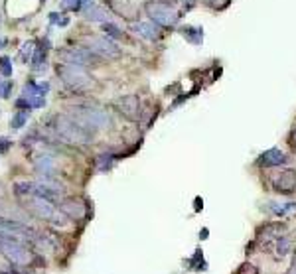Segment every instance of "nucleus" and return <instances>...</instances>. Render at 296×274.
Listing matches in <instances>:
<instances>
[{"label":"nucleus","instance_id":"obj_1","mask_svg":"<svg viewBox=\"0 0 296 274\" xmlns=\"http://www.w3.org/2000/svg\"><path fill=\"white\" fill-rule=\"evenodd\" d=\"M53 128L55 132L59 134L61 140L69 142V144H77V146H83V144H89L93 134L87 132L85 128H81L73 118L69 115H61V117H55L53 120Z\"/></svg>","mask_w":296,"mask_h":274},{"label":"nucleus","instance_id":"obj_11","mask_svg":"<svg viewBox=\"0 0 296 274\" xmlns=\"http://www.w3.org/2000/svg\"><path fill=\"white\" fill-rule=\"evenodd\" d=\"M275 190L279 194H293L296 190V172L287 170L281 174V178L275 182Z\"/></svg>","mask_w":296,"mask_h":274},{"label":"nucleus","instance_id":"obj_22","mask_svg":"<svg viewBox=\"0 0 296 274\" xmlns=\"http://www.w3.org/2000/svg\"><path fill=\"white\" fill-rule=\"evenodd\" d=\"M289 247H291V241H289L287 237H281V239H279V245H277V249H279V255H281V257H283V255H287Z\"/></svg>","mask_w":296,"mask_h":274},{"label":"nucleus","instance_id":"obj_13","mask_svg":"<svg viewBox=\"0 0 296 274\" xmlns=\"http://www.w3.org/2000/svg\"><path fill=\"white\" fill-rule=\"evenodd\" d=\"M59 207H61V211H63L67 217H71V219H81L85 215V205L79 199H75V197L63 199Z\"/></svg>","mask_w":296,"mask_h":274},{"label":"nucleus","instance_id":"obj_15","mask_svg":"<svg viewBox=\"0 0 296 274\" xmlns=\"http://www.w3.org/2000/svg\"><path fill=\"white\" fill-rule=\"evenodd\" d=\"M259 164L261 166H281V164H287V156L279 150V148H271V150H267L263 156H261V160H259Z\"/></svg>","mask_w":296,"mask_h":274},{"label":"nucleus","instance_id":"obj_18","mask_svg":"<svg viewBox=\"0 0 296 274\" xmlns=\"http://www.w3.org/2000/svg\"><path fill=\"white\" fill-rule=\"evenodd\" d=\"M103 32H105L107 38H121V36H123V32H121L115 24H111V22H105V24H103Z\"/></svg>","mask_w":296,"mask_h":274},{"label":"nucleus","instance_id":"obj_19","mask_svg":"<svg viewBox=\"0 0 296 274\" xmlns=\"http://www.w3.org/2000/svg\"><path fill=\"white\" fill-rule=\"evenodd\" d=\"M16 194L18 196H34V184H28V182L16 184Z\"/></svg>","mask_w":296,"mask_h":274},{"label":"nucleus","instance_id":"obj_21","mask_svg":"<svg viewBox=\"0 0 296 274\" xmlns=\"http://www.w3.org/2000/svg\"><path fill=\"white\" fill-rule=\"evenodd\" d=\"M0 73L4 77L12 75V61H10V57H0Z\"/></svg>","mask_w":296,"mask_h":274},{"label":"nucleus","instance_id":"obj_17","mask_svg":"<svg viewBox=\"0 0 296 274\" xmlns=\"http://www.w3.org/2000/svg\"><path fill=\"white\" fill-rule=\"evenodd\" d=\"M26 122H28V111H18V113L12 117V120H10L12 128H22Z\"/></svg>","mask_w":296,"mask_h":274},{"label":"nucleus","instance_id":"obj_4","mask_svg":"<svg viewBox=\"0 0 296 274\" xmlns=\"http://www.w3.org/2000/svg\"><path fill=\"white\" fill-rule=\"evenodd\" d=\"M57 75L61 77L63 85H67L73 91H79L91 85V75L87 73V69L75 63H61L57 65Z\"/></svg>","mask_w":296,"mask_h":274},{"label":"nucleus","instance_id":"obj_26","mask_svg":"<svg viewBox=\"0 0 296 274\" xmlns=\"http://www.w3.org/2000/svg\"><path fill=\"white\" fill-rule=\"evenodd\" d=\"M32 53H34V47H32V43H24V45H22V57L28 61V59L32 57Z\"/></svg>","mask_w":296,"mask_h":274},{"label":"nucleus","instance_id":"obj_20","mask_svg":"<svg viewBox=\"0 0 296 274\" xmlns=\"http://www.w3.org/2000/svg\"><path fill=\"white\" fill-rule=\"evenodd\" d=\"M113 160H115V156H113V154H103V156H99V160H97V166H99V170H101V172L109 170V168L113 166Z\"/></svg>","mask_w":296,"mask_h":274},{"label":"nucleus","instance_id":"obj_14","mask_svg":"<svg viewBox=\"0 0 296 274\" xmlns=\"http://www.w3.org/2000/svg\"><path fill=\"white\" fill-rule=\"evenodd\" d=\"M34 168L40 176H51L55 170V160L51 154H38L34 158Z\"/></svg>","mask_w":296,"mask_h":274},{"label":"nucleus","instance_id":"obj_12","mask_svg":"<svg viewBox=\"0 0 296 274\" xmlns=\"http://www.w3.org/2000/svg\"><path fill=\"white\" fill-rule=\"evenodd\" d=\"M132 32H134L136 36H140V38L148 39V41H156V39L162 38L160 28H158V26H154V24H144V22H138V24H134V26H132Z\"/></svg>","mask_w":296,"mask_h":274},{"label":"nucleus","instance_id":"obj_3","mask_svg":"<svg viewBox=\"0 0 296 274\" xmlns=\"http://www.w3.org/2000/svg\"><path fill=\"white\" fill-rule=\"evenodd\" d=\"M26 209H30L36 217H40L43 221H51L55 225H63L65 223V217L57 213V209L53 207V203L47 197L38 196V194L26 197Z\"/></svg>","mask_w":296,"mask_h":274},{"label":"nucleus","instance_id":"obj_6","mask_svg":"<svg viewBox=\"0 0 296 274\" xmlns=\"http://www.w3.org/2000/svg\"><path fill=\"white\" fill-rule=\"evenodd\" d=\"M0 253L8 261H12L14 265H26L30 261V251L18 239H4V237H0Z\"/></svg>","mask_w":296,"mask_h":274},{"label":"nucleus","instance_id":"obj_23","mask_svg":"<svg viewBox=\"0 0 296 274\" xmlns=\"http://www.w3.org/2000/svg\"><path fill=\"white\" fill-rule=\"evenodd\" d=\"M49 20L53 22V24H59V26H67V22H69V18H61V14H57V12H51L49 14Z\"/></svg>","mask_w":296,"mask_h":274},{"label":"nucleus","instance_id":"obj_29","mask_svg":"<svg viewBox=\"0 0 296 274\" xmlns=\"http://www.w3.org/2000/svg\"><path fill=\"white\" fill-rule=\"evenodd\" d=\"M287 274H296V261H295V265L289 269V273H287Z\"/></svg>","mask_w":296,"mask_h":274},{"label":"nucleus","instance_id":"obj_8","mask_svg":"<svg viewBox=\"0 0 296 274\" xmlns=\"http://www.w3.org/2000/svg\"><path fill=\"white\" fill-rule=\"evenodd\" d=\"M61 57H63V63H75L81 67L99 63V55L93 53L91 49H85V47H71V49L63 51Z\"/></svg>","mask_w":296,"mask_h":274},{"label":"nucleus","instance_id":"obj_7","mask_svg":"<svg viewBox=\"0 0 296 274\" xmlns=\"http://www.w3.org/2000/svg\"><path fill=\"white\" fill-rule=\"evenodd\" d=\"M85 43H87V49H91L93 53H97L101 57H117L121 53L117 43L107 36H89L85 39Z\"/></svg>","mask_w":296,"mask_h":274},{"label":"nucleus","instance_id":"obj_30","mask_svg":"<svg viewBox=\"0 0 296 274\" xmlns=\"http://www.w3.org/2000/svg\"><path fill=\"white\" fill-rule=\"evenodd\" d=\"M4 213H6V209H4V205H2V201H0V217H4Z\"/></svg>","mask_w":296,"mask_h":274},{"label":"nucleus","instance_id":"obj_28","mask_svg":"<svg viewBox=\"0 0 296 274\" xmlns=\"http://www.w3.org/2000/svg\"><path fill=\"white\" fill-rule=\"evenodd\" d=\"M10 146H12V142L8 138H0V152H6Z\"/></svg>","mask_w":296,"mask_h":274},{"label":"nucleus","instance_id":"obj_5","mask_svg":"<svg viewBox=\"0 0 296 274\" xmlns=\"http://www.w3.org/2000/svg\"><path fill=\"white\" fill-rule=\"evenodd\" d=\"M146 14L158 24V26H174L178 22V12L164 0H150L146 2Z\"/></svg>","mask_w":296,"mask_h":274},{"label":"nucleus","instance_id":"obj_25","mask_svg":"<svg viewBox=\"0 0 296 274\" xmlns=\"http://www.w3.org/2000/svg\"><path fill=\"white\" fill-rule=\"evenodd\" d=\"M10 89H12V83L10 81H0V97H8V93H10Z\"/></svg>","mask_w":296,"mask_h":274},{"label":"nucleus","instance_id":"obj_27","mask_svg":"<svg viewBox=\"0 0 296 274\" xmlns=\"http://www.w3.org/2000/svg\"><path fill=\"white\" fill-rule=\"evenodd\" d=\"M225 4H229V0H223ZM204 4H208V6H212V8H217V10H221V8H225L219 0H204Z\"/></svg>","mask_w":296,"mask_h":274},{"label":"nucleus","instance_id":"obj_16","mask_svg":"<svg viewBox=\"0 0 296 274\" xmlns=\"http://www.w3.org/2000/svg\"><path fill=\"white\" fill-rule=\"evenodd\" d=\"M85 18L87 20H91V22H107V18H109V14H107V10L105 8H101V6H97V4H91V6H87V10H85Z\"/></svg>","mask_w":296,"mask_h":274},{"label":"nucleus","instance_id":"obj_24","mask_svg":"<svg viewBox=\"0 0 296 274\" xmlns=\"http://www.w3.org/2000/svg\"><path fill=\"white\" fill-rule=\"evenodd\" d=\"M79 6H81V0H63L61 2V8H65V10H79Z\"/></svg>","mask_w":296,"mask_h":274},{"label":"nucleus","instance_id":"obj_9","mask_svg":"<svg viewBox=\"0 0 296 274\" xmlns=\"http://www.w3.org/2000/svg\"><path fill=\"white\" fill-rule=\"evenodd\" d=\"M28 231H26V227H22L20 223H16V221H10V219H6V217H0V237H4V239H24Z\"/></svg>","mask_w":296,"mask_h":274},{"label":"nucleus","instance_id":"obj_10","mask_svg":"<svg viewBox=\"0 0 296 274\" xmlns=\"http://www.w3.org/2000/svg\"><path fill=\"white\" fill-rule=\"evenodd\" d=\"M117 107H119L121 115H125L127 118H136L138 117V111H140V103H138L136 95L121 97V99L117 101Z\"/></svg>","mask_w":296,"mask_h":274},{"label":"nucleus","instance_id":"obj_2","mask_svg":"<svg viewBox=\"0 0 296 274\" xmlns=\"http://www.w3.org/2000/svg\"><path fill=\"white\" fill-rule=\"evenodd\" d=\"M69 117L91 134L95 130H103V128L111 126V115L101 109H73L69 113Z\"/></svg>","mask_w":296,"mask_h":274}]
</instances>
